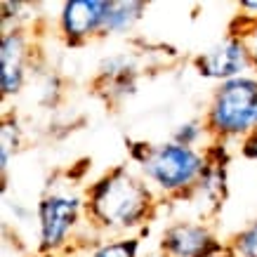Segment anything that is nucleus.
<instances>
[{"instance_id":"nucleus-16","label":"nucleus","mask_w":257,"mask_h":257,"mask_svg":"<svg viewBox=\"0 0 257 257\" xmlns=\"http://www.w3.org/2000/svg\"><path fill=\"white\" fill-rule=\"evenodd\" d=\"M226 257H257V217L226 238Z\"/></svg>"},{"instance_id":"nucleus-14","label":"nucleus","mask_w":257,"mask_h":257,"mask_svg":"<svg viewBox=\"0 0 257 257\" xmlns=\"http://www.w3.org/2000/svg\"><path fill=\"white\" fill-rule=\"evenodd\" d=\"M170 140L177 142V144H182V147L203 149V151H205V149L215 142L203 118H189V120H184V123H179L177 127L172 130Z\"/></svg>"},{"instance_id":"nucleus-11","label":"nucleus","mask_w":257,"mask_h":257,"mask_svg":"<svg viewBox=\"0 0 257 257\" xmlns=\"http://www.w3.org/2000/svg\"><path fill=\"white\" fill-rule=\"evenodd\" d=\"M24 144V135H22V123L12 111H5L3 116V125H0V172H3V182L8 179L10 165L19 156Z\"/></svg>"},{"instance_id":"nucleus-17","label":"nucleus","mask_w":257,"mask_h":257,"mask_svg":"<svg viewBox=\"0 0 257 257\" xmlns=\"http://www.w3.org/2000/svg\"><path fill=\"white\" fill-rule=\"evenodd\" d=\"M229 31H236L241 33L243 40L248 43V50H250V57H252V69H255L257 73V22H234L231 26H229Z\"/></svg>"},{"instance_id":"nucleus-9","label":"nucleus","mask_w":257,"mask_h":257,"mask_svg":"<svg viewBox=\"0 0 257 257\" xmlns=\"http://www.w3.org/2000/svg\"><path fill=\"white\" fill-rule=\"evenodd\" d=\"M205 151H208L210 165L198 179L196 189L184 198V203L191 205L196 219L208 222L222 210L226 194H229V149L222 142H212Z\"/></svg>"},{"instance_id":"nucleus-19","label":"nucleus","mask_w":257,"mask_h":257,"mask_svg":"<svg viewBox=\"0 0 257 257\" xmlns=\"http://www.w3.org/2000/svg\"><path fill=\"white\" fill-rule=\"evenodd\" d=\"M236 10H238V15L234 17V22H257V0H243L236 5Z\"/></svg>"},{"instance_id":"nucleus-22","label":"nucleus","mask_w":257,"mask_h":257,"mask_svg":"<svg viewBox=\"0 0 257 257\" xmlns=\"http://www.w3.org/2000/svg\"><path fill=\"white\" fill-rule=\"evenodd\" d=\"M140 257H165L161 250H147V252H142Z\"/></svg>"},{"instance_id":"nucleus-21","label":"nucleus","mask_w":257,"mask_h":257,"mask_svg":"<svg viewBox=\"0 0 257 257\" xmlns=\"http://www.w3.org/2000/svg\"><path fill=\"white\" fill-rule=\"evenodd\" d=\"M26 257H64V255H57V252H40V250H36V252H31V255Z\"/></svg>"},{"instance_id":"nucleus-6","label":"nucleus","mask_w":257,"mask_h":257,"mask_svg":"<svg viewBox=\"0 0 257 257\" xmlns=\"http://www.w3.org/2000/svg\"><path fill=\"white\" fill-rule=\"evenodd\" d=\"M191 64L201 78L212 80L215 85L255 73L248 43L236 31H226V36H222L217 43H212L210 47L198 52L191 59Z\"/></svg>"},{"instance_id":"nucleus-10","label":"nucleus","mask_w":257,"mask_h":257,"mask_svg":"<svg viewBox=\"0 0 257 257\" xmlns=\"http://www.w3.org/2000/svg\"><path fill=\"white\" fill-rule=\"evenodd\" d=\"M149 5L142 0H111L104 38L109 36H127L137 29V24L144 19Z\"/></svg>"},{"instance_id":"nucleus-1","label":"nucleus","mask_w":257,"mask_h":257,"mask_svg":"<svg viewBox=\"0 0 257 257\" xmlns=\"http://www.w3.org/2000/svg\"><path fill=\"white\" fill-rule=\"evenodd\" d=\"M161 208L158 198L135 165H113L85 187L87 226L97 238L140 236Z\"/></svg>"},{"instance_id":"nucleus-4","label":"nucleus","mask_w":257,"mask_h":257,"mask_svg":"<svg viewBox=\"0 0 257 257\" xmlns=\"http://www.w3.org/2000/svg\"><path fill=\"white\" fill-rule=\"evenodd\" d=\"M203 120L212 140L241 144L257 130V73L219 83L203 111Z\"/></svg>"},{"instance_id":"nucleus-20","label":"nucleus","mask_w":257,"mask_h":257,"mask_svg":"<svg viewBox=\"0 0 257 257\" xmlns=\"http://www.w3.org/2000/svg\"><path fill=\"white\" fill-rule=\"evenodd\" d=\"M241 156L252 161V163H257V130L241 142Z\"/></svg>"},{"instance_id":"nucleus-18","label":"nucleus","mask_w":257,"mask_h":257,"mask_svg":"<svg viewBox=\"0 0 257 257\" xmlns=\"http://www.w3.org/2000/svg\"><path fill=\"white\" fill-rule=\"evenodd\" d=\"M40 97L47 101V104H55L57 97L62 94V80H59V76L57 73H52V71H47L45 76H43V80H40Z\"/></svg>"},{"instance_id":"nucleus-2","label":"nucleus","mask_w":257,"mask_h":257,"mask_svg":"<svg viewBox=\"0 0 257 257\" xmlns=\"http://www.w3.org/2000/svg\"><path fill=\"white\" fill-rule=\"evenodd\" d=\"M127 156L161 201H184L210 165L208 151L182 147L172 140L133 142Z\"/></svg>"},{"instance_id":"nucleus-15","label":"nucleus","mask_w":257,"mask_h":257,"mask_svg":"<svg viewBox=\"0 0 257 257\" xmlns=\"http://www.w3.org/2000/svg\"><path fill=\"white\" fill-rule=\"evenodd\" d=\"M38 5L19 3V0H3L0 5V31L8 29H31Z\"/></svg>"},{"instance_id":"nucleus-13","label":"nucleus","mask_w":257,"mask_h":257,"mask_svg":"<svg viewBox=\"0 0 257 257\" xmlns=\"http://www.w3.org/2000/svg\"><path fill=\"white\" fill-rule=\"evenodd\" d=\"M142 238L140 236H113L101 238L85 248V257H140Z\"/></svg>"},{"instance_id":"nucleus-3","label":"nucleus","mask_w":257,"mask_h":257,"mask_svg":"<svg viewBox=\"0 0 257 257\" xmlns=\"http://www.w3.org/2000/svg\"><path fill=\"white\" fill-rule=\"evenodd\" d=\"M36 250L64 255L80 243V234L90 229L85 210V189L73 179L50 182L36 203Z\"/></svg>"},{"instance_id":"nucleus-23","label":"nucleus","mask_w":257,"mask_h":257,"mask_svg":"<svg viewBox=\"0 0 257 257\" xmlns=\"http://www.w3.org/2000/svg\"><path fill=\"white\" fill-rule=\"evenodd\" d=\"M5 257H19V255H5Z\"/></svg>"},{"instance_id":"nucleus-8","label":"nucleus","mask_w":257,"mask_h":257,"mask_svg":"<svg viewBox=\"0 0 257 257\" xmlns=\"http://www.w3.org/2000/svg\"><path fill=\"white\" fill-rule=\"evenodd\" d=\"M36 38L31 29H8L0 36V94L17 97L31 80L36 64Z\"/></svg>"},{"instance_id":"nucleus-12","label":"nucleus","mask_w":257,"mask_h":257,"mask_svg":"<svg viewBox=\"0 0 257 257\" xmlns=\"http://www.w3.org/2000/svg\"><path fill=\"white\" fill-rule=\"evenodd\" d=\"M142 73H118V76H106V78H97L94 76V90L106 104H123L137 92Z\"/></svg>"},{"instance_id":"nucleus-7","label":"nucleus","mask_w":257,"mask_h":257,"mask_svg":"<svg viewBox=\"0 0 257 257\" xmlns=\"http://www.w3.org/2000/svg\"><path fill=\"white\" fill-rule=\"evenodd\" d=\"M111 0H66L55 17L57 33L66 47H83L104 38Z\"/></svg>"},{"instance_id":"nucleus-5","label":"nucleus","mask_w":257,"mask_h":257,"mask_svg":"<svg viewBox=\"0 0 257 257\" xmlns=\"http://www.w3.org/2000/svg\"><path fill=\"white\" fill-rule=\"evenodd\" d=\"M156 250L165 257H226V241L219 238L210 222L179 217L163 226Z\"/></svg>"}]
</instances>
